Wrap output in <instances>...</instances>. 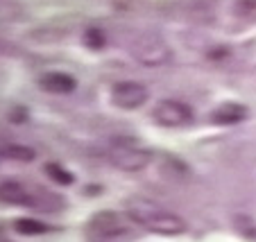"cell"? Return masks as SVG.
<instances>
[{
    "instance_id": "obj_11",
    "label": "cell",
    "mask_w": 256,
    "mask_h": 242,
    "mask_svg": "<svg viewBox=\"0 0 256 242\" xmlns=\"http://www.w3.org/2000/svg\"><path fill=\"white\" fill-rule=\"evenodd\" d=\"M0 154L5 156V159H12V161H23V163H30L34 161V150L28 145H18V143H10V145H2Z\"/></svg>"
},
{
    "instance_id": "obj_6",
    "label": "cell",
    "mask_w": 256,
    "mask_h": 242,
    "mask_svg": "<svg viewBox=\"0 0 256 242\" xmlns=\"http://www.w3.org/2000/svg\"><path fill=\"white\" fill-rule=\"evenodd\" d=\"M86 231L93 238H118L127 233V220L116 211H100L88 220Z\"/></svg>"
},
{
    "instance_id": "obj_7",
    "label": "cell",
    "mask_w": 256,
    "mask_h": 242,
    "mask_svg": "<svg viewBox=\"0 0 256 242\" xmlns=\"http://www.w3.org/2000/svg\"><path fill=\"white\" fill-rule=\"evenodd\" d=\"M39 86L50 95H70L78 88V79L68 73H62V70H50V73L41 75Z\"/></svg>"
},
{
    "instance_id": "obj_2",
    "label": "cell",
    "mask_w": 256,
    "mask_h": 242,
    "mask_svg": "<svg viewBox=\"0 0 256 242\" xmlns=\"http://www.w3.org/2000/svg\"><path fill=\"white\" fill-rule=\"evenodd\" d=\"M106 156H109V163H112L114 168L122 170V172H138V170L150 165L152 150L148 145H143L138 138L118 136V138L112 141Z\"/></svg>"
},
{
    "instance_id": "obj_1",
    "label": "cell",
    "mask_w": 256,
    "mask_h": 242,
    "mask_svg": "<svg viewBox=\"0 0 256 242\" xmlns=\"http://www.w3.org/2000/svg\"><path fill=\"white\" fill-rule=\"evenodd\" d=\"M125 213L130 222L138 224L140 229L150 233H159V236H182L188 229L184 218H179L166 206L145 197H132L125 206Z\"/></svg>"
},
{
    "instance_id": "obj_8",
    "label": "cell",
    "mask_w": 256,
    "mask_h": 242,
    "mask_svg": "<svg viewBox=\"0 0 256 242\" xmlns=\"http://www.w3.org/2000/svg\"><path fill=\"white\" fill-rule=\"evenodd\" d=\"M247 118V107L245 104H238V102H224L220 107H216L208 116V120L213 125H220V127H227V125H238Z\"/></svg>"
},
{
    "instance_id": "obj_9",
    "label": "cell",
    "mask_w": 256,
    "mask_h": 242,
    "mask_svg": "<svg viewBox=\"0 0 256 242\" xmlns=\"http://www.w3.org/2000/svg\"><path fill=\"white\" fill-rule=\"evenodd\" d=\"M140 43H143V48H138V61L148 63V66H156V63H164L170 59V50L168 45L164 43L161 39H140Z\"/></svg>"
},
{
    "instance_id": "obj_10",
    "label": "cell",
    "mask_w": 256,
    "mask_h": 242,
    "mask_svg": "<svg viewBox=\"0 0 256 242\" xmlns=\"http://www.w3.org/2000/svg\"><path fill=\"white\" fill-rule=\"evenodd\" d=\"M14 231L20 233V236H44V233H48V224H44L41 220H32V218H20L14 222Z\"/></svg>"
},
{
    "instance_id": "obj_3",
    "label": "cell",
    "mask_w": 256,
    "mask_h": 242,
    "mask_svg": "<svg viewBox=\"0 0 256 242\" xmlns=\"http://www.w3.org/2000/svg\"><path fill=\"white\" fill-rule=\"evenodd\" d=\"M152 120L166 129H182L193 122V109L179 100H161L152 109Z\"/></svg>"
},
{
    "instance_id": "obj_4",
    "label": "cell",
    "mask_w": 256,
    "mask_h": 242,
    "mask_svg": "<svg viewBox=\"0 0 256 242\" xmlns=\"http://www.w3.org/2000/svg\"><path fill=\"white\" fill-rule=\"evenodd\" d=\"M0 204H7V206H28V209H50L41 195L32 193L23 181H16V179L0 181Z\"/></svg>"
},
{
    "instance_id": "obj_5",
    "label": "cell",
    "mask_w": 256,
    "mask_h": 242,
    "mask_svg": "<svg viewBox=\"0 0 256 242\" xmlns=\"http://www.w3.org/2000/svg\"><path fill=\"white\" fill-rule=\"evenodd\" d=\"M150 93L138 82H118L112 86V104L122 111H134L148 102Z\"/></svg>"
},
{
    "instance_id": "obj_13",
    "label": "cell",
    "mask_w": 256,
    "mask_h": 242,
    "mask_svg": "<svg viewBox=\"0 0 256 242\" xmlns=\"http://www.w3.org/2000/svg\"><path fill=\"white\" fill-rule=\"evenodd\" d=\"M106 43L104 34H102V29L98 27H86V32H84V45L91 50H102Z\"/></svg>"
},
{
    "instance_id": "obj_12",
    "label": "cell",
    "mask_w": 256,
    "mask_h": 242,
    "mask_svg": "<svg viewBox=\"0 0 256 242\" xmlns=\"http://www.w3.org/2000/svg\"><path fill=\"white\" fill-rule=\"evenodd\" d=\"M44 172L48 175V179L52 181V184H59V186H72L75 184V177H72L70 172H68L64 165H59V163H46Z\"/></svg>"
}]
</instances>
